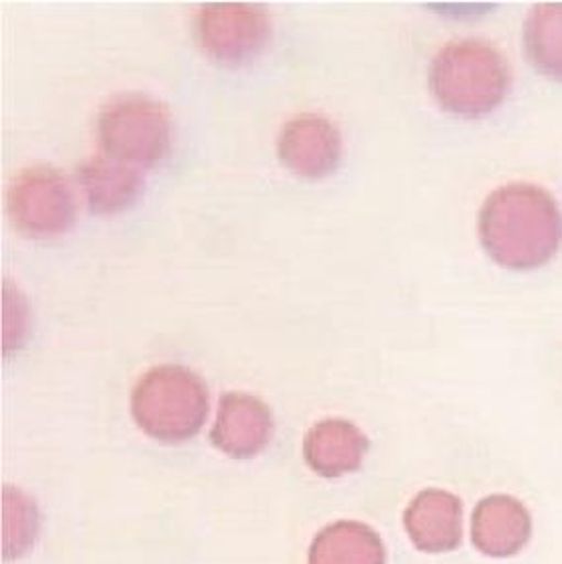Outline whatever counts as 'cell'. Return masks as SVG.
<instances>
[{"label": "cell", "mask_w": 562, "mask_h": 564, "mask_svg": "<svg viewBox=\"0 0 562 564\" xmlns=\"http://www.w3.org/2000/svg\"><path fill=\"white\" fill-rule=\"evenodd\" d=\"M479 236L495 262L511 270H531L549 262L559 250L561 213L543 188L507 185L485 200Z\"/></svg>", "instance_id": "cell-1"}, {"label": "cell", "mask_w": 562, "mask_h": 564, "mask_svg": "<svg viewBox=\"0 0 562 564\" xmlns=\"http://www.w3.org/2000/svg\"><path fill=\"white\" fill-rule=\"evenodd\" d=\"M509 88V68L499 50L482 40H460L437 52L430 89L442 108L464 117L494 111Z\"/></svg>", "instance_id": "cell-2"}, {"label": "cell", "mask_w": 562, "mask_h": 564, "mask_svg": "<svg viewBox=\"0 0 562 564\" xmlns=\"http://www.w3.org/2000/svg\"><path fill=\"white\" fill-rule=\"evenodd\" d=\"M133 419L149 436L176 442L194 436L208 414L203 379L185 367L166 365L145 372L131 397Z\"/></svg>", "instance_id": "cell-3"}, {"label": "cell", "mask_w": 562, "mask_h": 564, "mask_svg": "<svg viewBox=\"0 0 562 564\" xmlns=\"http://www.w3.org/2000/svg\"><path fill=\"white\" fill-rule=\"evenodd\" d=\"M97 141L106 156L151 166L171 145V113L156 99L127 94L111 99L97 116Z\"/></svg>", "instance_id": "cell-4"}, {"label": "cell", "mask_w": 562, "mask_h": 564, "mask_svg": "<svg viewBox=\"0 0 562 564\" xmlns=\"http://www.w3.org/2000/svg\"><path fill=\"white\" fill-rule=\"evenodd\" d=\"M12 226L32 238L66 232L76 220V198L68 178L54 166L22 169L7 193Z\"/></svg>", "instance_id": "cell-5"}, {"label": "cell", "mask_w": 562, "mask_h": 564, "mask_svg": "<svg viewBox=\"0 0 562 564\" xmlns=\"http://www.w3.org/2000/svg\"><path fill=\"white\" fill-rule=\"evenodd\" d=\"M272 34L268 10L252 2H210L194 17V39L208 58L238 66L256 58Z\"/></svg>", "instance_id": "cell-6"}, {"label": "cell", "mask_w": 562, "mask_h": 564, "mask_svg": "<svg viewBox=\"0 0 562 564\" xmlns=\"http://www.w3.org/2000/svg\"><path fill=\"white\" fill-rule=\"evenodd\" d=\"M343 141L337 127L320 113H301L281 129L278 155L295 175L323 178L341 161Z\"/></svg>", "instance_id": "cell-7"}, {"label": "cell", "mask_w": 562, "mask_h": 564, "mask_svg": "<svg viewBox=\"0 0 562 564\" xmlns=\"http://www.w3.org/2000/svg\"><path fill=\"white\" fill-rule=\"evenodd\" d=\"M533 533L527 507L509 496H491L479 501L472 516V541L479 553L507 558L523 551Z\"/></svg>", "instance_id": "cell-8"}, {"label": "cell", "mask_w": 562, "mask_h": 564, "mask_svg": "<svg viewBox=\"0 0 562 564\" xmlns=\"http://www.w3.org/2000/svg\"><path fill=\"white\" fill-rule=\"evenodd\" d=\"M404 525L420 551H454L464 539V507L447 491L426 489L408 507Z\"/></svg>", "instance_id": "cell-9"}, {"label": "cell", "mask_w": 562, "mask_h": 564, "mask_svg": "<svg viewBox=\"0 0 562 564\" xmlns=\"http://www.w3.org/2000/svg\"><path fill=\"white\" fill-rule=\"evenodd\" d=\"M270 436L272 414L262 400L240 392L223 397L213 429V442L218 448L230 456H253L270 442Z\"/></svg>", "instance_id": "cell-10"}, {"label": "cell", "mask_w": 562, "mask_h": 564, "mask_svg": "<svg viewBox=\"0 0 562 564\" xmlns=\"http://www.w3.org/2000/svg\"><path fill=\"white\" fill-rule=\"evenodd\" d=\"M78 183L91 213L116 215L126 210L141 191V175L111 156H91L78 166Z\"/></svg>", "instance_id": "cell-11"}, {"label": "cell", "mask_w": 562, "mask_h": 564, "mask_svg": "<svg viewBox=\"0 0 562 564\" xmlns=\"http://www.w3.org/2000/svg\"><path fill=\"white\" fill-rule=\"evenodd\" d=\"M369 442L347 420H323L305 438V457L321 476H343L357 469Z\"/></svg>", "instance_id": "cell-12"}, {"label": "cell", "mask_w": 562, "mask_h": 564, "mask_svg": "<svg viewBox=\"0 0 562 564\" xmlns=\"http://www.w3.org/2000/svg\"><path fill=\"white\" fill-rule=\"evenodd\" d=\"M385 546L377 533L360 523H339L321 533L311 564H385Z\"/></svg>", "instance_id": "cell-13"}, {"label": "cell", "mask_w": 562, "mask_h": 564, "mask_svg": "<svg viewBox=\"0 0 562 564\" xmlns=\"http://www.w3.org/2000/svg\"><path fill=\"white\" fill-rule=\"evenodd\" d=\"M525 48L534 68L562 79V2L534 7L525 26Z\"/></svg>", "instance_id": "cell-14"}]
</instances>
